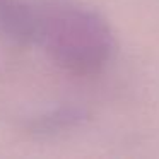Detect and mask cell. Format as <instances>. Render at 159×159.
Wrapping results in <instances>:
<instances>
[{"label":"cell","instance_id":"cell-1","mask_svg":"<svg viewBox=\"0 0 159 159\" xmlns=\"http://www.w3.org/2000/svg\"><path fill=\"white\" fill-rule=\"evenodd\" d=\"M34 41L74 75H94L111 60L115 39L108 22L77 0H33Z\"/></svg>","mask_w":159,"mask_h":159},{"label":"cell","instance_id":"cell-3","mask_svg":"<svg viewBox=\"0 0 159 159\" xmlns=\"http://www.w3.org/2000/svg\"><path fill=\"white\" fill-rule=\"evenodd\" d=\"M86 118L87 113L80 108H62V110H55L41 118H36L31 123L29 130H33L34 134H57L60 130L79 127L80 123L86 121Z\"/></svg>","mask_w":159,"mask_h":159},{"label":"cell","instance_id":"cell-2","mask_svg":"<svg viewBox=\"0 0 159 159\" xmlns=\"http://www.w3.org/2000/svg\"><path fill=\"white\" fill-rule=\"evenodd\" d=\"M0 36L16 45L34 41L33 0H0Z\"/></svg>","mask_w":159,"mask_h":159}]
</instances>
